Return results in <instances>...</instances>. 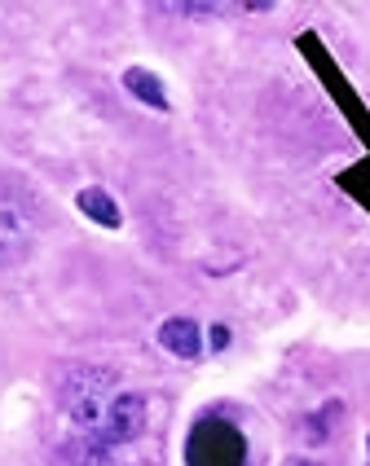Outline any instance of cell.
Here are the masks:
<instances>
[{
  "label": "cell",
  "mask_w": 370,
  "mask_h": 466,
  "mask_svg": "<svg viewBox=\"0 0 370 466\" xmlns=\"http://www.w3.org/2000/svg\"><path fill=\"white\" fill-rule=\"evenodd\" d=\"M159 348L177 361H199L203 357V326L194 317H168V321H159Z\"/></svg>",
  "instance_id": "7a4b0ae2"
},
{
  "label": "cell",
  "mask_w": 370,
  "mask_h": 466,
  "mask_svg": "<svg viewBox=\"0 0 370 466\" xmlns=\"http://www.w3.org/2000/svg\"><path fill=\"white\" fill-rule=\"evenodd\" d=\"M283 466H317V462H309V458H291V462H283Z\"/></svg>",
  "instance_id": "8992f818"
},
{
  "label": "cell",
  "mask_w": 370,
  "mask_h": 466,
  "mask_svg": "<svg viewBox=\"0 0 370 466\" xmlns=\"http://www.w3.org/2000/svg\"><path fill=\"white\" fill-rule=\"evenodd\" d=\"M366 453H370V441H366Z\"/></svg>",
  "instance_id": "52a82bcc"
},
{
  "label": "cell",
  "mask_w": 370,
  "mask_h": 466,
  "mask_svg": "<svg viewBox=\"0 0 370 466\" xmlns=\"http://www.w3.org/2000/svg\"><path fill=\"white\" fill-rule=\"evenodd\" d=\"M124 93L137 97L141 106H150V110H168V88H163V79L150 71V66H128L124 71Z\"/></svg>",
  "instance_id": "277c9868"
},
{
  "label": "cell",
  "mask_w": 370,
  "mask_h": 466,
  "mask_svg": "<svg viewBox=\"0 0 370 466\" xmlns=\"http://www.w3.org/2000/svg\"><path fill=\"white\" fill-rule=\"evenodd\" d=\"M225 343H230V330H225V326H216V330H211V348H216V352H221V348H225Z\"/></svg>",
  "instance_id": "5b68a950"
},
{
  "label": "cell",
  "mask_w": 370,
  "mask_h": 466,
  "mask_svg": "<svg viewBox=\"0 0 370 466\" xmlns=\"http://www.w3.org/2000/svg\"><path fill=\"white\" fill-rule=\"evenodd\" d=\"M76 208H79V216H88V220L102 225V229H119V225H124V211H119V203L106 194L102 185H84L76 194Z\"/></svg>",
  "instance_id": "3957f363"
},
{
  "label": "cell",
  "mask_w": 370,
  "mask_h": 466,
  "mask_svg": "<svg viewBox=\"0 0 370 466\" xmlns=\"http://www.w3.org/2000/svg\"><path fill=\"white\" fill-rule=\"evenodd\" d=\"M252 449H247V431L225 414H203L190 427L185 441V466H247Z\"/></svg>",
  "instance_id": "6da1fadb"
}]
</instances>
